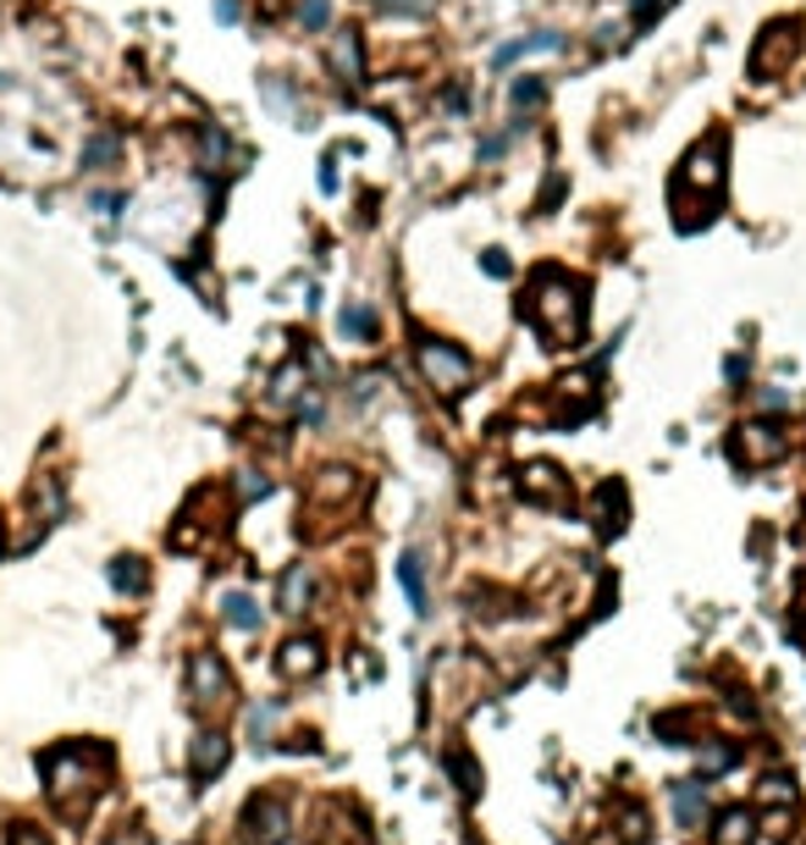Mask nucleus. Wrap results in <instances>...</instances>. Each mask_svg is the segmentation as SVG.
I'll return each instance as SVG.
<instances>
[{"label":"nucleus","instance_id":"obj_1","mask_svg":"<svg viewBox=\"0 0 806 845\" xmlns=\"http://www.w3.org/2000/svg\"><path fill=\"white\" fill-rule=\"evenodd\" d=\"M44 780H50V802H55L66 818H78V813L94 802L100 780H105V758H100V752H83V746L50 752V758H44Z\"/></svg>","mask_w":806,"mask_h":845},{"label":"nucleus","instance_id":"obj_2","mask_svg":"<svg viewBox=\"0 0 806 845\" xmlns=\"http://www.w3.org/2000/svg\"><path fill=\"white\" fill-rule=\"evenodd\" d=\"M530 299H536V321H541V332L547 338H558V343H575L580 338V282L569 277V271H536V288H530Z\"/></svg>","mask_w":806,"mask_h":845},{"label":"nucleus","instance_id":"obj_3","mask_svg":"<svg viewBox=\"0 0 806 845\" xmlns=\"http://www.w3.org/2000/svg\"><path fill=\"white\" fill-rule=\"evenodd\" d=\"M414 360H420V377H425V388H431L436 399H458V393L469 388V360H464L458 349L425 338V343L414 349Z\"/></svg>","mask_w":806,"mask_h":845},{"label":"nucleus","instance_id":"obj_4","mask_svg":"<svg viewBox=\"0 0 806 845\" xmlns=\"http://www.w3.org/2000/svg\"><path fill=\"white\" fill-rule=\"evenodd\" d=\"M188 697H194V708H205V713L227 708L232 674H227V663H221L216 652H194V663H188Z\"/></svg>","mask_w":806,"mask_h":845},{"label":"nucleus","instance_id":"obj_5","mask_svg":"<svg viewBox=\"0 0 806 845\" xmlns=\"http://www.w3.org/2000/svg\"><path fill=\"white\" fill-rule=\"evenodd\" d=\"M244 841L249 845H282L288 841V807L277 796H255L244 807Z\"/></svg>","mask_w":806,"mask_h":845},{"label":"nucleus","instance_id":"obj_6","mask_svg":"<svg viewBox=\"0 0 806 845\" xmlns=\"http://www.w3.org/2000/svg\"><path fill=\"white\" fill-rule=\"evenodd\" d=\"M735 458L741 464H774V458H785V431L779 425H763V421H746L735 431Z\"/></svg>","mask_w":806,"mask_h":845},{"label":"nucleus","instance_id":"obj_7","mask_svg":"<svg viewBox=\"0 0 806 845\" xmlns=\"http://www.w3.org/2000/svg\"><path fill=\"white\" fill-rule=\"evenodd\" d=\"M719 150H724V138H719V133H707V138H702V144L685 155V166H680V183H685V188H707V194H713V188L724 183Z\"/></svg>","mask_w":806,"mask_h":845},{"label":"nucleus","instance_id":"obj_8","mask_svg":"<svg viewBox=\"0 0 806 845\" xmlns=\"http://www.w3.org/2000/svg\"><path fill=\"white\" fill-rule=\"evenodd\" d=\"M321 669V641L316 636H293L282 652H277V674L282 680H310Z\"/></svg>","mask_w":806,"mask_h":845},{"label":"nucleus","instance_id":"obj_9","mask_svg":"<svg viewBox=\"0 0 806 845\" xmlns=\"http://www.w3.org/2000/svg\"><path fill=\"white\" fill-rule=\"evenodd\" d=\"M519 486H525V497L552 503V508H564V497H569V486H564V470H558V464H525Z\"/></svg>","mask_w":806,"mask_h":845},{"label":"nucleus","instance_id":"obj_10","mask_svg":"<svg viewBox=\"0 0 806 845\" xmlns=\"http://www.w3.org/2000/svg\"><path fill=\"white\" fill-rule=\"evenodd\" d=\"M332 66L343 83H365V55H360V28H338L332 33Z\"/></svg>","mask_w":806,"mask_h":845},{"label":"nucleus","instance_id":"obj_11","mask_svg":"<svg viewBox=\"0 0 806 845\" xmlns=\"http://www.w3.org/2000/svg\"><path fill=\"white\" fill-rule=\"evenodd\" d=\"M757 841V813L752 807H730L713 818V845H752Z\"/></svg>","mask_w":806,"mask_h":845},{"label":"nucleus","instance_id":"obj_12","mask_svg":"<svg viewBox=\"0 0 806 845\" xmlns=\"http://www.w3.org/2000/svg\"><path fill=\"white\" fill-rule=\"evenodd\" d=\"M227 735H199L194 741V752H188V769H194V780H216L221 769H227Z\"/></svg>","mask_w":806,"mask_h":845},{"label":"nucleus","instance_id":"obj_13","mask_svg":"<svg viewBox=\"0 0 806 845\" xmlns=\"http://www.w3.org/2000/svg\"><path fill=\"white\" fill-rule=\"evenodd\" d=\"M536 50H547V55H552V50H564V33H552V28H547V33H525V39H508V44L492 55V66L503 72V66H514L519 55H536Z\"/></svg>","mask_w":806,"mask_h":845},{"label":"nucleus","instance_id":"obj_14","mask_svg":"<svg viewBox=\"0 0 806 845\" xmlns=\"http://www.w3.org/2000/svg\"><path fill=\"white\" fill-rule=\"evenodd\" d=\"M310 597H316V575H310L304 564H293V569L282 575V591H277L282 614H304V608H310Z\"/></svg>","mask_w":806,"mask_h":845},{"label":"nucleus","instance_id":"obj_15","mask_svg":"<svg viewBox=\"0 0 806 845\" xmlns=\"http://www.w3.org/2000/svg\"><path fill=\"white\" fill-rule=\"evenodd\" d=\"M702 813H707V780H685V785L674 791V824H680V829H696Z\"/></svg>","mask_w":806,"mask_h":845},{"label":"nucleus","instance_id":"obj_16","mask_svg":"<svg viewBox=\"0 0 806 845\" xmlns=\"http://www.w3.org/2000/svg\"><path fill=\"white\" fill-rule=\"evenodd\" d=\"M221 619H227L232 630H244V636L260 630V608H255L249 591H227V597H221Z\"/></svg>","mask_w":806,"mask_h":845},{"label":"nucleus","instance_id":"obj_17","mask_svg":"<svg viewBox=\"0 0 806 845\" xmlns=\"http://www.w3.org/2000/svg\"><path fill=\"white\" fill-rule=\"evenodd\" d=\"M597 525H602V536H619V525H624V486L619 481H608L597 492Z\"/></svg>","mask_w":806,"mask_h":845},{"label":"nucleus","instance_id":"obj_18","mask_svg":"<svg viewBox=\"0 0 806 845\" xmlns=\"http://www.w3.org/2000/svg\"><path fill=\"white\" fill-rule=\"evenodd\" d=\"M403 591H409V602H414V614H431V586H425V564H420V553H409L399 569Z\"/></svg>","mask_w":806,"mask_h":845},{"label":"nucleus","instance_id":"obj_19","mask_svg":"<svg viewBox=\"0 0 806 845\" xmlns=\"http://www.w3.org/2000/svg\"><path fill=\"white\" fill-rule=\"evenodd\" d=\"M757 802L763 807H796V780L790 774H768L763 791H757Z\"/></svg>","mask_w":806,"mask_h":845},{"label":"nucleus","instance_id":"obj_20","mask_svg":"<svg viewBox=\"0 0 806 845\" xmlns=\"http://www.w3.org/2000/svg\"><path fill=\"white\" fill-rule=\"evenodd\" d=\"M349 492H354V470H343V464L321 470V497H327V503H343Z\"/></svg>","mask_w":806,"mask_h":845},{"label":"nucleus","instance_id":"obj_21","mask_svg":"<svg viewBox=\"0 0 806 845\" xmlns=\"http://www.w3.org/2000/svg\"><path fill=\"white\" fill-rule=\"evenodd\" d=\"M111 580H116V591H144V569H138V558H116V564H111Z\"/></svg>","mask_w":806,"mask_h":845},{"label":"nucleus","instance_id":"obj_22","mask_svg":"<svg viewBox=\"0 0 806 845\" xmlns=\"http://www.w3.org/2000/svg\"><path fill=\"white\" fill-rule=\"evenodd\" d=\"M790 829H796V807H774L768 813V835L774 841H790Z\"/></svg>","mask_w":806,"mask_h":845},{"label":"nucleus","instance_id":"obj_23","mask_svg":"<svg viewBox=\"0 0 806 845\" xmlns=\"http://www.w3.org/2000/svg\"><path fill=\"white\" fill-rule=\"evenodd\" d=\"M735 763H741L735 746H707V752H702V769H735Z\"/></svg>","mask_w":806,"mask_h":845},{"label":"nucleus","instance_id":"obj_24","mask_svg":"<svg viewBox=\"0 0 806 845\" xmlns=\"http://www.w3.org/2000/svg\"><path fill=\"white\" fill-rule=\"evenodd\" d=\"M299 17H304V28H327V22H332V6H327V0H304Z\"/></svg>","mask_w":806,"mask_h":845},{"label":"nucleus","instance_id":"obj_25","mask_svg":"<svg viewBox=\"0 0 806 845\" xmlns=\"http://www.w3.org/2000/svg\"><path fill=\"white\" fill-rule=\"evenodd\" d=\"M371 327H376V321H371V310H343V332H349V338H365Z\"/></svg>","mask_w":806,"mask_h":845},{"label":"nucleus","instance_id":"obj_26","mask_svg":"<svg viewBox=\"0 0 806 845\" xmlns=\"http://www.w3.org/2000/svg\"><path fill=\"white\" fill-rule=\"evenodd\" d=\"M663 6H669V0H630V22H636V28H647V22H652Z\"/></svg>","mask_w":806,"mask_h":845},{"label":"nucleus","instance_id":"obj_27","mask_svg":"<svg viewBox=\"0 0 806 845\" xmlns=\"http://www.w3.org/2000/svg\"><path fill=\"white\" fill-rule=\"evenodd\" d=\"M382 11H403V17H425L431 11V0H376Z\"/></svg>","mask_w":806,"mask_h":845},{"label":"nucleus","instance_id":"obj_28","mask_svg":"<svg viewBox=\"0 0 806 845\" xmlns=\"http://www.w3.org/2000/svg\"><path fill=\"white\" fill-rule=\"evenodd\" d=\"M530 100H541V78H525V83H514V105H530Z\"/></svg>","mask_w":806,"mask_h":845},{"label":"nucleus","instance_id":"obj_29","mask_svg":"<svg viewBox=\"0 0 806 845\" xmlns=\"http://www.w3.org/2000/svg\"><path fill=\"white\" fill-rule=\"evenodd\" d=\"M266 492H271V481L255 475V470H244V497H266Z\"/></svg>","mask_w":806,"mask_h":845},{"label":"nucleus","instance_id":"obj_30","mask_svg":"<svg viewBox=\"0 0 806 845\" xmlns=\"http://www.w3.org/2000/svg\"><path fill=\"white\" fill-rule=\"evenodd\" d=\"M6 845H44V835H39L33 824H17V829H11V841H6Z\"/></svg>","mask_w":806,"mask_h":845}]
</instances>
